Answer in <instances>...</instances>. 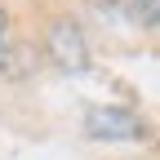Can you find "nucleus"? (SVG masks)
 Wrapping results in <instances>:
<instances>
[{
  "label": "nucleus",
  "instance_id": "obj_1",
  "mask_svg": "<svg viewBox=\"0 0 160 160\" xmlns=\"http://www.w3.org/2000/svg\"><path fill=\"white\" fill-rule=\"evenodd\" d=\"M45 45H49V58H53V67L58 71H85L89 67V40L85 31H80L71 18H58V22H49V36H45Z\"/></svg>",
  "mask_w": 160,
  "mask_h": 160
},
{
  "label": "nucleus",
  "instance_id": "obj_2",
  "mask_svg": "<svg viewBox=\"0 0 160 160\" xmlns=\"http://www.w3.org/2000/svg\"><path fill=\"white\" fill-rule=\"evenodd\" d=\"M85 133L98 142H138L142 138V120L129 107H89L85 111Z\"/></svg>",
  "mask_w": 160,
  "mask_h": 160
},
{
  "label": "nucleus",
  "instance_id": "obj_3",
  "mask_svg": "<svg viewBox=\"0 0 160 160\" xmlns=\"http://www.w3.org/2000/svg\"><path fill=\"white\" fill-rule=\"evenodd\" d=\"M133 9L142 13V22H151V27H160V0H133Z\"/></svg>",
  "mask_w": 160,
  "mask_h": 160
},
{
  "label": "nucleus",
  "instance_id": "obj_4",
  "mask_svg": "<svg viewBox=\"0 0 160 160\" xmlns=\"http://www.w3.org/2000/svg\"><path fill=\"white\" fill-rule=\"evenodd\" d=\"M5 58H9V13L0 9V67H5Z\"/></svg>",
  "mask_w": 160,
  "mask_h": 160
}]
</instances>
